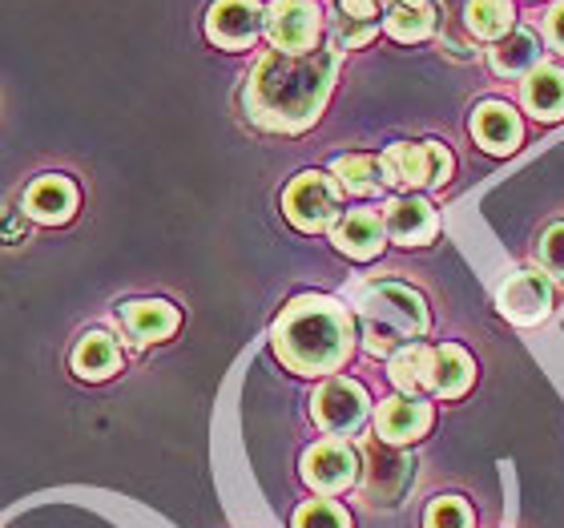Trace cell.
I'll list each match as a JSON object with an SVG mask.
<instances>
[{"label":"cell","instance_id":"obj_25","mask_svg":"<svg viewBox=\"0 0 564 528\" xmlns=\"http://www.w3.org/2000/svg\"><path fill=\"white\" fill-rule=\"evenodd\" d=\"M294 528H351V520L335 500H311V505L299 508Z\"/></svg>","mask_w":564,"mask_h":528},{"label":"cell","instance_id":"obj_24","mask_svg":"<svg viewBox=\"0 0 564 528\" xmlns=\"http://www.w3.org/2000/svg\"><path fill=\"white\" fill-rule=\"evenodd\" d=\"M423 364H427V347L423 343H403L400 352H391L388 376L403 396H420L423 391Z\"/></svg>","mask_w":564,"mask_h":528},{"label":"cell","instance_id":"obj_16","mask_svg":"<svg viewBox=\"0 0 564 528\" xmlns=\"http://www.w3.org/2000/svg\"><path fill=\"white\" fill-rule=\"evenodd\" d=\"M383 218L371 211H347L335 226V247L347 255V259H376L383 250Z\"/></svg>","mask_w":564,"mask_h":528},{"label":"cell","instance_id":"obj_28","mask_svg":"<svg viewBox=\"0 0 564 528\" xmlns=\"http://www.w3.org/2000/svg\"><path fill=\"white\" fill-rule=\"evenodd\" d=\"M541 255H544V267L553 270L556 279H564V223H556L541 243Z\"/></svg>","mask_w":564,"mask_h":528},{"label":"cell","instance_id":"obj_3","mask_svg":"<svg viewBox=\"0 0 564 528\" xmlns=\"http://www.w3.org/2000/svg\"><path fill=\"white\" fill-rule=\"evenodd\" d=\"M359 323H364L367 352L391 355L408 340H420L432 319H427V303L420 291L403 282H376L359 299Z\"/></svg>","mask_w":564,"mask_h":528},{"label":"cell","instance_id":"obj_20","mask_svg":"<svg viewBox=\"0 0 564 528\" xmlns=\"http://www.w3.org/2000/svg\"><path fill=\"white\" fill-rule=\"evenodd\" d=\"M330 177H335V186L355 194V198L379 194V190L388 186V182H383V165H379V158H371V153H347V158H339V162L330 165Z\"/></svg>","mask_w":564,"mask_h":528},{"label":"cell","instance_id":"obj_15","mask_svg":"<svg viewBox=\"0 0 564 528\" xmlns=\"http://www.w3.org/2000/svg\"><path fill=\"white\" fill-rule=\"evenodd\" d=\"M471 388V359L459 347H427V364H423V391L432 396H464Z\"/></svg>","mask_w":564,"mask_h":528},{"label":"cell","instance_id":"obj_18","mask_svg":"<svg viewBox=\"0 0 564 528\" xmlns=\"http://www.w3.org/2000/svg\"><path fill=\"white\" fill-rule=\"evenodd\" d=\"M118 367H121V347L106 331H89L77 343V352H73V371L82 379H109L118 376Z\"/></svg>","mask_w":564,"mask_h":528},{"label":"cell","instance_id":"obj_5","mask_svg":"<svg viewBox=\"0 0 564 528\" xmlns=\"http://www.w3.org/2000/svg\"><path fill=\"white\" fill-rule=\"evenodd\" d=\"M282 211L299 230L315 235V230H327L335 218H339V186L330 182L327 174L318 170H306L282 190Z\"/></svg>","mask_w":564,"mask_h":528},{"label":"cell","instance_id":"obj_13","mask_svg":"<svg viewBox=\"0 0 564 528\" xmlns=\"http://www.w3.org/2000/svg\"><path fill=\"white\" fill-rule=\"evenodd\" d=\"M21 206H24V218H33L41 226H61L77 214V186H73L69 177L45 174L24 190Z\"/></svg>","mask_w":564,"mask_h":528},{"label":"cell","instance_id":"obj_22","mask_svg":"<svg viewBox=\"0 0 564 528\" xmlns=\"http://www.w3.org/2000/svg\"><path fill=\"white\" fill-rule=\"evenodd\" d=\"M435 29V4L432 0H391L388 9V33L395 41H423Z\"/></svg>","mask_w":564,"mask_h":528},{"label":"cell","instance_id":"obj_17","mask_svg":"<svg viewBox=\"0 0 564 528\" xmlns=\"http://www.w3.org/2000/svg\"><path fill=\"white\" fill-rule=\"evenodd\" d=\"M471 133H476V141L488 153H512L520 141V118L505 101H484V106H476Z\"/></svg>","mask_w":564,"mask_h":528},{"label":"cell","instance_id":"obj_21","mask_svg":"<svg viewBox=\"0 0 564 528\" xmlns=\"http://www.w3.org/2000/svg\"><path fill=\"white\" fill-rule=\"evenodd\" d=\"M536 57H541V45H536V33H529V29H512V33L500 36L496 49L488 53L492 69L505 73V77L524 73L529 65H536Z\"/></svg>","mask_w":564,"mask_h":528},{"label":"cell","instance_id":"obj_10","mask_svg":"<svg viewBox=\"0 0 564 528\" xmlns=\"http://www.w3.org/2000/svg\"><path fill=\"white\" fill-rule=\"evenodd\" d=\"M355 476H359V456L343 440H323L303 456V481L323 496L343 493L347 484H355Z\"/></svg>","mask_w":564,"mask_h":528},{"label":"cell","instance_id":"obj_29","mask_svg":"<svg viewBox=\"0 0 564 528\" xmlns=\"http://www.w3.org/2000/svg\"><path fill=\"white\" fill-rule=\"evenodd\" d=\"M343 17H355V21H376L383 0H339Z\"/></svg>","mask_w":564,"mask_h":528},{"label":"cell","instance_id":"obj_7","mask_svg":"<svg viewBox=\"0 0 564 528\" xmlns=\"http://www.w3.org/2000/svg\"><path fill=\"white\" fill-rule=\"evenodd\" d=\"M367 420V391L355 379H327L315 391V423L330 435H351Z\"/></svg>","mask_w":564,"mask_h":528},{"label":"cell","instance_id":"obj_11","mask_svg":"<svg viewBox=\"0 0 564 528\" xmlns=\"http://www.w3.org/2000/svg\"><path fill=\"white\" fill-rule=\"evenodd\" d=\"M432 428V403L420 396H391L376 411V432L383 444H412Z\"/></svg>","mask_w":564,"mask_h":528},{"label":"cell","instance_id":"obj_14","mask_svg":"<svg viewBox=\"0 0 564 528\" xmlns=\"http://www.w3.org/2000/svg\"><path fill=\"white\" fill-rule=\"evenodd\" d=\"M121 327L130 335L133 347H145V343H162L177 331V306L162 303V299H138V303H126L118 311Z\"/></svg>","mask_w":564,"mask_h":528},{"label":"cell","instance_id":"obj_12","mask_svg":"<svg viewBox=\"0 0 564 528\" xmlns=\"http://www.w3.org/2000/svg\"><path fill=\"white\" fill-rule=\"evenodd\" d=\"M383 230H388V238H395L400 247H423V243H432L435 230H440V214H435L432 202H423L420 194H408V198L388 202Z\"/></svg>","mask_w":564,"mask_h":528},{"label":"cell","instance_id":"obj_27","mask_svg":"<svg viewBox=\"0 0 564 528\" xmlns=\"http://www.w3.org/2000/svg\"><path fill=\"white\" fill-rule=\"evenodd\" d=\"M335 49H364L371 45V36H376V21H355V17H335Z\"/></svg>","mask_w":564,"mask_h":528},{"label":"cell","instance_id":"obj_4","mask_svg":"<svg viewBox=\"0 0 564 528\" xmlns=\"http://www.w3.org/2000/svg\"><path fill=\"white\" fill-rule=\"evenodd\" d=\"M383 182L400 190H435L452 177V153L440 141H395L379 158Z\"/></svg>","mask_w":564,"mask_h":528},{"label":"cell","instance_id":"obj_23","mask_svg":"<svg viewBox=\"0 0 564 528\" xmlns=\"http://www.w3.org/2000/svg\"><path fill=\"white\" fill-rule=\"evenodd\" d=\"M464 17H468L471 36H480V41H500L512 33V21H517L508 0H468Z\"/></svg>","mask_w":564,"mask_h":528},{"label":"cell","instance_id":"obj_26","mask_svg":"<svg viewBox=\"0 0 564 528\" xmlns=\"http://www.w3.org/2000/svg\"><path fill=\"white\" fill-rule=\"evenodd\" d=\"M427 528H471V513L464 500H456V496H440L432 508H427V520H423Z\"/></svg>","mask_w":564,"mask_h":528},{"label":"cell","instance_id":"obj_30","mask_svg":"<svg viewBox=\"0 0 564 528\" xmlns=\"http://www.w3.org/2000/svg\"><path fill=\"white\" fill-rule=\"evenodd\" d=\"M544 29H549V41H553V45L564 53V4H556V9L549 12V21H544Z\"/></svg>","mask_w":564,"mask_h":528},{"label":"cell","instance_id":"obj_1","mask_svg":"<svg viewBox=\"0 0 564 528\" xmlns=\"http://www.w3.org/2000/svg\"><path fill=\"white\" fill-rule=\"evenodd\" d=\"M335 73H339L335 49H311L303 57L267 53L254 65L247 94H242L250 121H259L262 130L274 133L311 130L335 89Z\"/></svg>","mask_w":564,"mask_h":528},{"label":"cell","instance_id":"obj_9","mask_svg":"<svg viewBox=\"0 0 564 528\" xmlns=\"http://www.w3.org/2000/svg\"><path fill=\"white\" fill-rule=\"evenodd\" d=\"M267 12L259 0H214L206 12V36L223 49H247L254 45Z\"/></svg>","mask_w":564,"mask_h":528},{"label":"cell","instance_id":"obj_6","mask_svg":"<svg viewBox=\"0 0 564 528\" xmlns=\"http://www.w3.org/2000/svg\"><path fill=\"white\" fill-rule=\"evenodd\" d=\"M267 36H271L274 53H291L303 57L318 45V9L315 0H274L262 21Z\"/></svg>","mask_w":564,"mask_h":528},{"label":"cell","instance_id":"obj_8","mask_svg":"<svg viewBox=\"0 0 564 528\" xmlns=\"http://www.w3.org/2000/svg\"><path fill=\"white\" fill-rule=\"evenodd\" d=\"M549 303H553V287L544 279L541 270H512L505 282H500V291H496V306H500V315L520 323V327H529V323H541L549 315Z\"/></svg>","mask_w":564,"mask_h":528},{"label":"cell","instance_id":"obj_2","mask_svg":"<svg viewBox=\"0 0 564 528\" xmlns=\"http://www.w3.org/2000/svg\"><path fill=\"white\" fill-rule=\"evenodd\" d=\"M351 315L323 294H303L286 303V311L274 323V355L299 376L339 371L351 355Z\"/></svg>","mask_w":564,"mask_h":528},{"label":"cell","instance_id":"obj_19","mask_svg":"<svg viewBox=\"0 0 564 528\" xmlns=\"http://www.w3.org/2000/svg\"><path fill=\"white\" fill-rule=\"evenodd\" d=\"M524 106L541 121L564 118V69L561 65H536L529 82H524Z\"/></svg>","mask_w":564,"mask_h":528}]
</instances>
